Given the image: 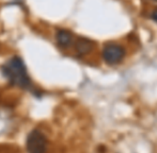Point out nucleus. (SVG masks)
<instances>
[{"label":"nucleus","mask_w":157,"mask_h":153,"mask_svg":"<svg viewBox=\"0 0 157 153\" xmlns=\"http://www.w3.org/2000/svg\"><path fill=\"white\" fill-rule=\"evenodd\" d=\"M1 73L13 86L26 91H31L33 88L32 81L28 73L27 67L19 56L15 55L9 59L1 66Z\"/></svg>","instance_id":"obj_1"},{"label":"nucleus","mask_w":157,"mask_h":153,"mask_svg":"<svg viewBox=\"0 0 157 153\" xmlns=\"http://www.w3.org/2000/svg\"><path fill=\"white\" fill-rule=\"evenodd\" d=\"M26 148L28 153H47L48 141L45 134L37 129L32 130L27 136Z\"/></svg>","instance_id":"obj_2"},{"label":"nucleus","mask_w":157,"mask_h":153,"mask_svg":"<svg viewBox=\"0 0 157 153\" xmlns=\"http://www.w3.org/2000/svg\"><path fill=\"white\" fill-rule=\"evenodd\" d=\"M125 56V50L119 44L109 43L103 48V59L107 64H119Z\"/></svg>","instance_id":"obj_3"},{"label":"nucleus","mask_w":157,"mask_h":153,"mask_svg":"<svg viewBox=\"0 0 157 153\" xmlns=\"http://www.w3.org/2000/svg\"><path fill=\"white\" fill-rule=\"evenodd\" d=\"M74 35L71 31L66 29H59L56 32V41L59 47L66 49L74 44Z\"/></svg>","instance_id":"obj_4"},{"label":"nucleus","mask_w":157,"mask_h":153,"mask_svg":"<svg viewBox=\"0 0 157 153\" xmlns=\"http://www.w3.org/2000/svg\"><path fill=\"white\" fill-rule=\"evenodd\" d=\"M75 51L78 55H86L90 53L93 49V41L86 37H78L74 41Z\"/></svg>","instance_id":"obj_5"},{"label":"nucleus","mask_w":157,"mask_h":153,"mask_svg":"<svg viewBox=\"0 0 157 153\" xmlns=\"http://www.w3.org/2000/svg\"><path fill=\"white\" fill-rule=\"evenodd\" d=\"M152 18H153L154 21H156V23H157V8L154 10V12L152 13Z\"/></svg>","instance_id":"obj_6"},{"label":"nucleus","mask_w":157,"mask_h":153,"mask_svg":"<svg viewBox=\"0 0 157 153\" xmlns=\"http://www.w3.org/2000/svg\"><path fill=\"white\" fill-rule=\"evenodd\" d=\"M155 1H157V0H155Z\"/></svg>","instance_id":"obj_7"}]
</instances>
